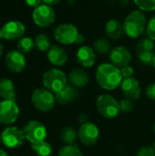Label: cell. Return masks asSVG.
Listing matches in <instances>:
<instances>
[{
	"label": "cell",
	"instance_id": "1",
	"mask_svg": "<svg viewBox=\"0 0 155 156\" xmlns=\"http://www.w3.org/2000/svg\"><path fill=\"white\" fill-rule=\"evenodd\" d=\"M96 80L102 89L112 90L122 84L123 77L118 67L111 63H103L97 68Z\"/></svg>",
	"mask_w": 155,
	"mask_h": 156
},
{
	"label": "cell",
	"instance_id": "2",
	"mask_svg": "<svg viewBox=\"0 0 155 156\" xmlns=\"http://www.w3.org/2000/svg\"><path fill=\"white\" fill-rule=\"evenodd\" d=\"M124 31L130 37L136 38L140 37L146 28V17L140 10L132 11L125 18Z\"/></svg>",
	"mask_w": 155,
	"mask_h": 156
},
{
	"label": "cell",
	"instance_id": "3",
	"mask_svg": "<svg viewBox=\"0 0 155 156\" xmlns=\"http://www.w3.org/2000/svg\"><path fill=\"white\" fill-rule=\"evenodd\" d=\"M99 113L106 119H113L120 113V102L110 94H101L96 101Z\"/></svg>",
	"mask_w": 155,
	"mask_h": 156
},
{
	"label": "cell",
	"instance_id": "4",
	"mask_svg": "<svg viewBox=\"0 0 155 156\" xmlns=\"http://www.w3.org/2000/svg\"><path fill=\"white\" fill-rule=\"evenodd\" d=\"M42 81L45 89L57 93L67 86V76L58 69H50L44 73Z\"/></svg>",
	"mask_w": 155,
	"mask_h": 156
},
{
	"label": "cell",
	"instance_id": "5",
	"mask_svg": "<svg viewBox=\"0 0 155 156\" xmlns=\"http://www.w3.org/2000/svg\"><path fill=\"white\" fill-rule=\"evenodd\" d=\"M31 101L36 109L42 112H48L54 108L56 98L50 90L39 88L33 91Z\"/></svg>",
	"mask_w": 155,
	"mask_h": 156
},
{
	"label": "cell",
	"instance_id": "6",
	"mask_svg": "<svg viewBox=\"0 0 155 156\" xmlns=\"http://www.w3.org/2000/svg\"><path fill=\"white\" fill-rule=\"evenodd\" d=\"M26 139L31 144L44 142L47 138V129L44 124L37 121L28 122L23 128Z\"/></svg>",
	"mask_w": 155,
	"mask_h": 156
},
{
	"label": "cell",
	"instance_id": "7",
	"mask_svg": "<svg viewBox=\"0 0 155 156\" xmlns=\"http://www.w3.org/2000/svg\"><path fill=\"white\" fill-rule=\"evenodd\" d=\"M32 18L37 26L40 27H47L54 23L56 19V14L51 6L44 4L34 8Z\"/></svg>",
	"mask_w": 155,
	"mask_h": 156
},
{
	"label": "cell",
	"instance_id": "8",
	"mask_svg": "<svg viewBox=\"0 0 155 156\" xmlns=\"http://www.w3.org/2000/svg\"><path fill=\"white\" fill-rule=\"evenodd\" d=\"M79 32L77 27L69 23L59 25L54 31L55 39L63 45H70L76 42Z\"/></svg>",
	"mask_w": 155,
	"mask_h": 156
},
{
	"label": "cell",
	"instance_id": "9",
	"mask_svg": "<svg viewBox=\"0 0 155 156\" xmlns=\"http://www.w3.org/2000/svg\"><path fill=\"white\" fill-rule=\"evenodd\" d=\"M19 108L14 101H2L0 102V124L10 125L19 116Z\"/></svg>",
	"mask_w": 155,
	"mask_h": 156
},
{
	"label": "cell",
	"instance_id": "10",
	"mask_svg": "<svg viewBox=\"0 0 155 156\" xmlns=\"http://www.w3.org/2000/svg\"><path fill=\"white\" fill-rule=\"evenodd\" d=\"M2 143L8 148H18L20 147L26 139L23 130L17 127L12 126L5 128L1 134Z\"/></svg>",
	"mask_w": 155,
	"mask_h": 156
},
{
	"label": "cell",
	"instance_id": "11",
	"mask_svg": "<svg viewBox=\"0 0 155 156\" xmlns=\"http://www.w3.org/2000/svg\"><path fill=\"white\" fill-rule=\"evenodd\" d=\"M78 136L82 144L85 146H91L98 142L100 131L96 124L88 122L80 125L78 131Z\"/></svg>",
	"mask_w": 155,
	"mask_h": 156
},
{
	"label": "cell",
	"instance_id": "12",
	"mask_svg": "<svg viewBox=\"0 0 155 156\" xmlns=\"http://www.w3.org/2000/svg\"><path fill=\"white\" fill-rule=\"evenodd\" d=\"M26 32L25 25L17 20H12L5 23L0 28V38L6 40L20 39Z\"/></svg>",
	"mask_w": 155,
	"mask_h": 156
},
{
	"label": "cell",
	"instance_id": "13",
	"mask_svg": "<svg viewBox=\"0 0 155 156\" xmlns=\"http://www.w3.org/2000/svg\"><path fill=\"white\" fill-rule=\"evenodd\" d=\"M7 69L15 73H20L26 67V58L23 53L18 50L9 51L5 59Z\"/></svg>",
	"mask_w": 155,
	"mask_h": 156
},
{
	"label": "cell",
	"instance_id": "14",
	"mask_svg": "<svg viewBox=\"0 0 155 156\" xmlns=\"http://www.w3.org/2000/svg\"><path fill=\"white\" fill-rule=\"evenodd\" d=\"M110 60L111 64L122 69L130 64L132 60V54L127 48L119 46L111 49L110 53Z\"/></svg>",
	"mask_w": 155,
	"mask_h": 156
},
{
	"label": "cell",
	"instance_id": "15",
	"mask_svg": "<svg viewBox=\"0 0 155 156\" xmlns=\"http://www.w3.org/2000/svg\"><path fill=\"white\" fill-rule=\"evenodd\" d=\"M121 88H122V93L125 95L127 99L135 101L141 97L142 88H141L140 82L133 77L123 79L121 84Z\"/></svg>",
	"mask_w": 155,
	"mask_h": 156
},
{
	"label": "cell",
	"instance_id": "16",
	"mask_svg": "<svg viewBox=\"0 0 155 156\" xmlns=\"http://www.w3.org/2000/svg\"><path fill=\"white\" fill-rule=\"evenodd\" d=\"M79 96V90L77 87L73 85H68L62 89L60 91L55 93L56 101L60 105H66L69 104L74 101H76Z\"/></svg>",
	"mask_w": 155,
	"mask_h": 156
},
{
	"label": "cell",
	"instance_id": "17",
	"mask_svg": "<svg viewBox=\"0 0 155 156\" xmlns=\"http://www.w3.org/2000/svg\"><path fill=\"white\" fill-rule=\"evenodd\" d=\"M77 60L83 68H90L96 62L95 50L89 46H82L77 52Z\"/></svg>",
	"mask_w": 155,
	"mask_h": 156
},
{
	"label": "cell",
	"instance_id": "18",
	"mask_svg": "<svg viewBox=\"0 0 155 156\" xmlns=\"http://www.w3.org/2000/svg\"><path fill=\"white\" fill-rule=\"evenodd\" d=\"M69 80L73 86L77 88H82L89 83L90 76L85 69L76 68L70 70L69 73Z\"/></svg>",
	"mask_w": 155,
	"mask_h": 156
},
{
	"label": "cell",
	"instance_id": "19",
	"mask_svg": "<svg viewBox=\"0 0 155 156\" xmlns=\"http://www.w3.org/2000/svg\"><path fill=\"white\" fill-rule=\"evenodd\" d=\"M48 61L55 66H63L68 60V54L63 48L52 46L48 52Z\"/></svg>",
	"mask_w": 155,
	"mask_h": 156
},
{
	"label": "cell",
	"instance_id": "20",
	"mask_svg": "<svg viewBox=\"0 0 155 156\" xmlns=\"http://www.w3.org/2000/svg\"><path fill=\"white\" fill-rule=\"evenodd\" d=\"M0 97L5 101H16V95L14 83L9 79L0 80Z\"/></svg>",
	"mask_w": 155,
	"mask_h": 156
},
{
	"label": "cell",
	"instance_id": "21",
	"mask_svg": "<svg viewBox=\"0 0 155 156\" xmlns=\"http://www.w3.org/2000/svg\"><path fill=\"white\" fill-rule=\"evenodd\" d=\"M105 31L109 37H111L112 39H119L123 35L124 27L119 20L111 19L106 24Z\"/></svg>",
	"mask_w": 155,
	"mask_h": 156
},
{
	"label": "cell",
	"instance_id": "22",
	"mask_svg": "<svg viewBox=\"0 0 155 156\" xmlns=\"http://www.w3.org/2000/svg\"><path fill=\"white\" fill-rule=\"evenodd\" d=\"M60 136H61V140L63 141L64 144H66V145L75 144L77 139L79 138L78 132L72 126H66L62 130Z\"/></svg>",
	"mask_w": 155,
	"mask_h": 156
},
{
	"label": "cell",
	"instance_id": "23",
	"mask_svg": "<svg viewBox=\"0 0 155 156\" xmlns=\"http://www.w3.org/2000/svg\"><path fill=\"white\" fill-rule=\"evenodd\" d=\"M31 148L37 156H50L52 154V147L46 141L33 144H31Z\"/></svg>",
	"mask_w": 155,
	"mask_h": 156
},
{
	"label": "cell",
	"instance_id": "24",
	"mask_svg": "<svg viewBox=\"0 0 155 156\" xmlns=\"http://www.w3.org/2000/svg\"><path fill=\"white\" fill-rule=\"evenodd\" d=\"M93 49L95 50V52L100 54V55H107L110 54L111 51V43L105 39V38H98L94 44H93Z\"/></svg>",
	"mask_w": 155,
	"mask_h": 156
},
{
	"label": "cell",
	"instance_id": "25",
	"mask_svg": "<svg viewBox=\"0 0 155 156\" xmlns=\"http://www.w3.org/2000/svg\"><path fill=\"white\" fill-rule=\"evenodd\" d=\"M17 50L21 53H29L35 47V40L29 37H21L17 42Z\"/></svg>",
	"mask_w": 155,
	"mask_h": 156
},
{
	"label": "cell",
	"instance_id": "26",
	"mask_svg": "<svg viewBox=\"0 0 155 156\" xmlns=\"http://www.w3.org/2000/svg\"><path fill=\"white\" fill-rule=\"evenodd\" d=\"M35 47L39 51H47L51 48L50 38L45 34H39L35 38Z\"/></svg>",
	"mask_w": 155,
	"mask_h": 156
},
{
	"label": "cell",
	"instance_id": "27",
	"mask_svg": "<svg viewBox=\"0 0 155 156\" xmlns=\"http://www.w3.org/2000/svg\"><path fill=\"white\" fill-rule=\"evenodd\" d=\"M58 156H84L81 151L79 150V146L77 144H71V145H65L63 146L59 153Z\"/></svg>",
	"mask_w": 155,
	"mask_h": 156
},
{
	"label": "cell",
	"instance_id": "28",
	"mask_svg": "<svg viewBox=\"0 0 155 156\" xmlns=\"http://www.w3.org/2000/svg\"><path fill=\"white\" fill-rule=\"evenodd\" d=\"M153 48H154V43H153V40H152L151 38L142 39L136 45L137 53L143 52V51H153Z\"/></svg>",
	"mask_w": 155,
	"mask_h": 156
},
{
	"label": "cell",
	"instance_id": "29",
	"mask_svg": "<svg viewBox=\"0 0 155 156\" xmlns=\"http://www.w3.org/2000/svg\"><path fill=\"white\" fill-rule=\"evenodd\" d=\"M137 54H138V59L142 64H143L145 66L153 65L155 57L153 51H143V52H139Z\"/></svg>",
	"mask_w": 155,
	"mask_h": 156
},
{
	"label": "cell",
	"instance_id": "30",
	"mask_svg": "<svg viewBox=\"0 0 155 156\" xmlns=\"http://www.w3.org/2000/svg\"><path fill=\"white\" fill-rule=\"evenodd\" d=\"M135 5L143 11H154L155 0H134Z\"/></svg>",
	"mask_w": 155,
	"mask_h": 156
},
{
	"label": "cell",
	"instance_id": "31",
	"mask_svg": "<svg viewBox=\"0 0 155 156\" xmlns=\"http://www.w3.org/2000/svg\"><path fill=\"white\" fill-rule=\"evenodd\" d=\"M134 109L133 101L130 99H123L120 101V110L122 112H130Z\"/></svg>",
	"mask_w": 155,
	"mask_h": 156
},
{
	"label": "cell",
	"instance_id": "32",
	"mask_svg": "<svg viewBox=\"0 0 155 156\" xmlns=\"http://www.w3.org/2000/svg\"><path fill=\"white\" fill-rule=\"evenodd\" d=\"M137 156H155V148L153 146H143L138 151Z\"/></svg>",
	"mask_w": 155,
	"mask_h": 156
},
{
	"label": "cell",
	"instance_id": "33",
	"mask_svg": "<svg viewBox=\"0 0 155 156\" xmlns=\"http://www.w3.org/2000/svg\"><path fill=\"white\" fill-rule=\"evenodd\" d=\"M147 35L149 38L155 40V16L150 19L147 25Z\"/></svg>",
	"mask_w": 155,
	"mask_h": 156
},
{
	"label": "cell",
	"instance_id": "34",
	"mask_svg": "<svg viewBox=\"0 0 155 156\" xmlns=\"http://www.w3.org/2000/svg\"><path fill=\"white\" fill-rule=\"evenodd\" d=\"M121 72H122V75L123 77V79H127V78H131L132 77L133 73H134V69L131 66H125L123 68L121 69Z\"/></svg>",
	"mask_w": 155,
	"mask_h": 156
},
{
	"label": "cell",
	"instance_id": "35",
	"mask_svg": "<svg viewBox=\"0 0 155 156\" xmlns=\"http://www.w3.org/2000/svg\"><path fill=\"white\" fill-rule=\"evenodd\" d=\"M146 95L147 97L152 100V101H155V82L151 83L147 89H146Z\"/></svg>",
	"mask_w": 155,
	"mask_h": 156
},
{
	"label": "cell",
	"instance_id": "36",
	"mask_svg": "<svg viewBox=\"0 0 155 156\" xmlns=\"http://www.w3.org/2000/svg\"><path fill=\"white\" fill-rule=\"evenodd\" d=\"M25 2L26 3V5H27L28 6L36 8L37 6L40 5L42 0H25Z\"/></svg>",
	"mask_w": 155,
	"mask_h": 156
},
{
	"label": "cell",
	"instance_id": "37",
	"mask_svg": "<svg viewBox=\"0 0 155 156\" xmlns=\"http://www.w3.org/2000/svg\"><path fill=\"white\" fill-rule=\"evenodd\" d=\"M88 119H89V116L86 114V113H81L79 115V122L83 124L85 122H88Z\"/></svg>",
	"mask_w": 155,
	"mask_h": 156
},
{
	"label": "cell",
	"instance_id": "38",
	"mask_svg": "<svg viewBox=\"0 0 155 156\" xmlns=\"http://www.w3.org/2000/svg\"><path fill=\"white\" fill-rule=\"evenodd\" d=\"M42 2L47 5H49V6H52V5H58L60 0H42Z\"/></svg>",
	"mask_w": 155,
	"mask_h": 156
},
{
	"label": "cell",
	"instance_id": "39",
	"mask_svg": "<svg viewBox=\"0 0 155 156\" xmlns=\"http://www.w3.org/2000/svg\"><path fill=\"white\" fill-rule=\"evenodd\" d=\"M84 42V37L80 34H79L78 37H77V40H76V43L78 44H80V43H83Z\"/></svg>",
	"mask_w": 155,
	"mask_h": 156
},
{
	"label": "cell",
	"instance_id": "40",
	"mask_svg": "<svg viewBox=\"0 0 155 156\" xmlns=\"http://www.w3.org/2000/svg\"><path fill=\"white\" fill-rule=\"evenodd\" d=\"M0 156H9V154L4 150H0Z\"/></svg>",
	"mask_w": 155,
	"mask_h": 156
},
{
	"label": "cell",
	"instance_id": "41",
	"mask_svg": "<svg viewBox=\"0 0 155 156\" xmlns=\"http://www.w3.org/2000/svg\"><path fill=\"white\" fill-rule=\"evenodd\" d=\"M2 54H3V46H2V44L0 43V57L2 56Z\"/></svg>",
	"mask_w": 155,
	"mask_h": 156
},
{
	"label": "cell",
	"instance_id": "42",
	"mask_svg": "<svg viewBox=\"0 0 155 156\" xmlns=\"http://www.w3.org/2000/svg\"><path fill=\"white\" fill-rule=\"evenodd\" d=\"M153 67H154V69H155V57H154V59H153Z\"/></svg>",
	"mask_w": 155,
	"mask_h": 156
},
{
	"label": "cell",
	"instance_id": "43",
	"mask_svg": "<svg viewBox=\"0 0 155 156\" xmlns=\"http://www.w3.org/2000/svg\"><path fill=\"white\" fill-rule=\"evenodd\" d=\"M153 131H154V133H155V123H154V125H153Z\"/></svg>",
	"mask_w": 155,
	"mask_h": 156
},
{
	"label": "cell",
	"instance_id": "44",
	"mask_svg": "<svg viewBox=\"0 0 155 156\" xmlns=\"http://www.w3.org/2000/svg\"><path fill=\"white\" fill-rule=\"evenodd\" d=\"M1 142H2V139H1V136H0V144H1Z\"/></svg>",
	"mask_w": 155,
	"mask_h": 156
}]
</instances>
